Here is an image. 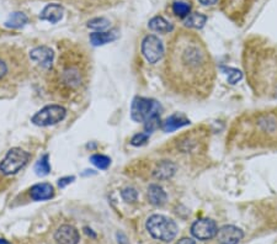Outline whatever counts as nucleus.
Masks as SVG:
<instances>
[{
	"instance_id": "obj_1",
	"label": "nucleus",
	"mask_w": 277,
	"mask_h": 244,
	"mask_svg": "<svg viewBox=\"0 0 277 244\" xmlns=\"http://www.w3.org/2000/svg\"><path fill=\"white\" fill-rule=\"evenodd\" d=\"M165 75L180 94L207 97L215 81V65L205 42L190 31L176 33L168 47Z\"/></svg>"
},
{
	"instance_id": "obj_2",
	"label": "nucleus",
	"mask_w": 277,
	"mask_h": 244,
	"mask_svg": "<svg viewBox=\"0 0 277 244\" xmlns=\"http://www.w3.org/2000/svg\"><path fill=\"white\" fill-rule=\"evenodd\" d=\"M229 142L240 149L277 147V109L240 117L231 129Z\"/></svg>"
},
{
	"instance_id": "obj_3",
	"label": "nucleus",
	"mask_w": 277,
	"mask_h": 244,
	"mask_svg": "<svg viewBox=\"0 0 277 244\" xmlns=\"http://www.w3.org/2000/svg\"><path fill=\"white\" fill-rule=\"evenodd\" d=\"M57 83L61 88L65 90L68 94L79 90L84 83L85 70L81 56L74 53H67L60 57L58 65L56 67Z\"/></svg>"
},
{
	"instance_id": "obj_4",
	"label": "nucleus",
	"mask_w": 277,
	"mask_h": 244,
	"mask_svg": "<svg viewBox=\"0 0 277 244\" xmlns=\"http://www.w3.org/2000/svg\"><path fill=\"white\" fill-rule=\"evenodd\" d=\"M147 231L153 238L162 242L174 241L179 232L178 225L164 215H153L145 223Z\"/></svg>"
},
{
	"instance_id": "obj_5",
	"label": "nucleus",
	"mask_w": 277,
	"mask_h": 244,
	"mask_svg": "<svg viewBox=\"0 0 277 244\" xmlns=\"http://www.w3.org/2000/svg\"><path fill=\"white\" fill-rule=\"evenodd\" d=\"M29 159H30V153L25 152L21 148H11L0 163V172L4 175L16 174L26 165Z\"/></svg>"
},
{
	"instance_id": "obj_6",
	"label": "nucleus",
	"mask_w": 277,
	"mask_h": 244,
	"mask_svg": "<svg viewBox=\"0 0 277 244\" xmlns=\"http://www.w3.org/2000/svg\"><path fill=\"white\" fill-rule=\"evenodd\" d=\"M65 116H67V110L63 106H61V105H47L32 116L31 122L40 127L52 126V125H56L64 120Z\"/></svg>"
},
{
	"instance_id": "obj_7",
	"label": "nucleus",
	"mask_w": 277,
	"mask_h": 244,
	"mask_svg": "<svg viewBox=\"0 0 277 244\" xmlns=\"http://www.w3.org/2000/svg\"><path fill=\"white\" fill-rule=\"evenodd\" d=\"M160 105L153 99L137 97L133 99L131 106V117L136 122H145L149 117L159 114Z\"/></svg>"
},
{
	"instance_id": "obj_8",
	"label": "nucleus",
	"mask_w": 277,
	"mask_h": 244,
	"mask_svg": "<svg viewBox=\"0 0 277 244\" xmlns=\"http://www.w3.org/2000/svg\"><path fill=\"white\" fill-rule=\"evenodd\" d=\"M142 53L144 58L152 65L159 62L165 53L163 42L154 35L145 36L142 42Z\"/></svg>"
},
{
	"instance_id": "obj_9",
	"label": "nucleus",
	"mask_w": 277,
	"mask_h": 244,
	"mask_svg": "<svg viewBox=\"0 0 277 244\" xmlns=\"http://www.w3.org/2000/svg\"><path fill=\"white\" fill-rule=\"evenodd\" d=\"M218 228L217 225L211 218H201L195 221L191 226V233L195 238L200 241H208L217 236Z\"/></svg>"
},
{
	"instance_id": "obj_10",
	"label": "nucleus",
	"mask_w": 277,
	"mask_h": 244,
	"mask_svg": "<svg viewBox=\"0 0 277 244\" xmlns=\"http://www.w3.org/2000/svg\"><path fill=\"white\" fill-rule=\"evenodd\" d=\"M215 237L219 244H238L244 237V232L235 226L226 225L218 229Z\"/></svg>"
},
{
	"instance_id": "obj_11",
	"label": "nucleus",
	"mask_w": 277,
	"mask_h": 244,
	"mask_svg": "<svg viewBox=\"0 0 277 244\" xmlns=\"http://www.w3.org/2000/svg\"><path fill=\"white\" fill-rule=\"evenodd\" d=\"M54 239L60 244H78L80 241V236L76 227L70 225H63L56 231Z\"/></svg>"
},
{
	"instance_id": "obj_12",
	"label": "nucleus",
	"mask_w": 277,
	"mask_h": 244,
	"mask_svg": "<svg viewBox=\"0 0 277 244\" xmlns=\"http://www.w3.org/2000/svg\"><path fill=\"white\" fill-rule=\"evenodd\" d=\"M30 58L43 68H51L54 59V52L47 46H40L30 52Z\"/></svg>"
},
{
	"instance_id": "obj_13",
	"label": "nucleus",
	"mask_w": 277,
	"mask_h": 244,
	"mask_svg": "<svg viewBox=\"0 0 277 244\" xmlns=\"http://www.w3.org/2000/svg\"><path fill=\"white\" fill-rule=\"evenodd\" d=\"M30 196L33 201H45L53 197L54 189L48 182H41L30 189Z\"/></svg>"
},
{
	"instance_id": "obj_14",
	"label": "nucleus",
	"mask_w": 277,
	"mask_h": 244,
	"mask_svg": "<svg viewBox=\"0 0 277 244\" xmlns=\"http://www.w3.org/2000/svg\"><path fill=\"white\" fill-rule=\"evenodd\" d=\"M63 13H64L63 6H61L60 4H49L42 10L40 19L43 20V21L51 22V24H57V22L62 20Z\"/></svg>"
},
{
	"instance_id": "obj_15",
	"label": "nucleus",
	"mask_w": 277,
	"mask_h": 244,
	"mask_svg": "<svg viewBox=\"0 0 277 244\" xmlns=\"http://www.w3.org/2000/svg\"><path fill=\"white\" fill-rule=\"evenodd\" d=\"M190 125V120L187 117H185L181 114H174L170 117H168L167 120L163 122L162 129L164 132H172L176 131V130L181 129L184 126H187Z\"/></svg>"
},
{
	"instance_id": "obj_16",
	"label": "nucleus",
	"mask_w": 277,
	"mask_h": 244,
	"mask_svg": "<svg viewBox=\"0 0 277 244\" xmlns=\"http://www.w3.org/2000/svg\"><path fill=\"white\" fill-rule=\"evenodd\" d=\"M119 38V33L116 30L112 31H97L90 35V42L92 46H104L106 43L113 42Z\"/></svg>"
},
{
	"instance_id": "obj_17",
	"label": "nucleus",
	"mask_w": 277,
	"mask_h": 244,
	"mask_svg": "<svg viewBox=\"0 0 277 244\" xmlns=\"http://www.w3.org/2000/svg\"><path fill=\"white\" fill-rule=\"evenodd\" d=\"M148 199L149 202L154 206H163L167 202V193L162 186L156 185V184H152L148 188Z\"/></svg>"
},
{
	"instance_id": "obj_18",
	"label": "nucleus",
	"mask_w": 277,
	"mask_h": 244,
	"mask_svg": "<svg viewBox=\"0 0 277 244\" xmlns=\"http://www.w3.org/2000/svg\"><path fill=\"white\" fill-rule=\"evenodd\" d=\"M176 172V165L171 162H163V163L159 164V166L154 170L153 175L155 179L160 180H167L170 179L172 175Z\"/></svg>"
},
{
	"instance_id": "obj_19",
	"label": "nucleus",
	"mask_w": 277,
	"mask_h": 244,
	"mask_svg": "<svg viewBox=\"0 0 277 244\" xmlns=\"http://www.w3.org/2000/svg\"><path fill=\"white\" fill-rule=\"evenodd\" d=\"M149 29L159 33H169L174 30V26L163 16H155L149 21Z\"/></svg>"
},
{
	"instance_id": "obj_20",
	"label": "nucleus",
	"mask_w": 277,
	"mask_h": 244,
	"mask_svg": "<svg viewBox=\"0 0 277 244\" xmlns=\"http://www.w3.org/2000/svg\"><path fill=\"white\" fill-rule=\"evenodd\" d=\"M27 21H29V19L24 13L16 11L9 16V19L5 22V26L11 27V29H20V27H24L27 24Z\"/></svg>"
},
{
	"instance_id": "obj_21",
	"label": "nucleus",
	"mask_w": 277,
	"mask_h": 244,
	"mask_svg": "<svg viewBox=\"0 0 277 244\" xmlns=\"http://www.w3.org/2000/svg\"><path fill=\"white\" fill-rule=\"evenodd\" d=\"M206 21H207V16L203 15V14L194 13L190 14L185 19V25L187 27H191V29H202L205 26Z\"/></svg>"
},
{
	"instance_id": "obj_22",
	"label": "nucleus",
	"mask_w": 277,
	"mask_h": 244,
	"mask_svg": "<svg viewBox=\"0 0 277 244\" xmlns=\"http://www.w3.org/2000/svg\"><path fill=\"white\" fill-rule=\"evenodd\" d=\"M190 11H191V5L183 0L174 1L172 4V13L181 19H186L190 15Z\"/></svg>"
},
{
	"instance_id": "obj_23",
	"label": "nucleus",
	"mask_w": 277,
	"mask_h": 244,
	"mask_svg": "<svg viewBox=\"0 0 277 244\" xmlns=\"http://www.w3.org/2000/svg\"><path fill=\"white\" fill-rule=\"evenodd\" d=\"M35 172L38 177H45L51 172V165L48 162V154H43L35 165Z\"/></svg>"
},
{
	"instance_id": "obj_24",
	"label": "nucleus",
	"mask_w": 277,
	"mask_h": 244,
	"mask_svg": "<svg viewBox=\"0 0 277 244\" xmlns=\"http://www.w3.org/2000/svg\"><path fill=\"white\" fill-rule=\"evenodd\" d=\"M90 162H92L96 168L103 170L108 169L111 164V159L108 158V157L103 156V154H94V156H92V158H90Z\"/></svg>"
},
{
	"instance_id": "obj_25",
	"label": "nucleus",
	"mask_w": 277,
	"mask_h": 244,
	"mask_svg": "<svg viewBox=\"0 0 277 244\" xmlns=\"http://www.w3.org/2000/svg\"><path fill=\"white\" fill-rule=\"evenodd\" d=\"M8 53H0V83L5 81V78L10 74V65H9Z\"/></svg>"
},
{
	"instance_id": "obj_26",
	"label": "nucleus",
	"mask_w": 277,
	"mask_h": 244,
	"mask_svg": "<svg viewBox=\"0 0 277 244\" xmlns=\"http://www.w3.org/2000/svg\"><path fill=\"white\" fill-rule=\"evenodd\" d=\"M110 26V21L105 17H95V19L90 20L88 22V27L92 30H96V31H104L105 29Z\"/></svg>"
},
{
	"instance_id": "obj_27",
	"label": "nucleus",
	"mask_w": 277,
	"mask_h": 244,
	"mask_svg": "<svg viewBox=\"0 0 277 244\" xmlns=\"http://www.w3.org/2000/svg\"><path fill=\"white\" fill-rule=\"evenodd\" d=\"M159 127H160V115L159 114L153 115L144 122V129L147 133H152V132L155 131Z\"/></svg>"
},
{
	"instance_id": "obj_28",
	"label": "nucleus",
	"mask_w": 277,
	"mask_h": 244,
	"mask_svg": "<svg viewBox=\"0 0 277 244\" xmlns=\"http://www.w3.org/2000/svg\"><path fill=\"white\" fill-rule=\"evenodd\" d=\"M121 196H122V199L124 200L126 202H136L137 201V199H138V193H137V190H136L135 188H126V189H123V190L121 191Z\"/></svg>"
},
{
	"instance_id": "obj_29",
	"label": "nucleus",
	"mask_w": 277,
	"mask_h": 244,
	"mask_svg": "<svg viewBox=\"0 0 277 244\" xmlns=\"http://www.w3.org/2000/svg\"><path fill=\"white\" fill-rule=\"evenodd\" d=\"M148 140H149V133H138L132 137L131 145L136 146V147H139V146H143L148 142Z\"/></svg>"
},
{
	"instance_id": "obj_30",
	"label": "nucleus",
	"mask_w": 277,
	"mask_h": 244,
	"mask_svg": "<svg viewBox=\"0 0 277 244\" xmlns=\"http://www.w3.org/2000/svg\"><path fill=\"white\" fill-rule=\"evenodd\" d=\"M227 72H228L227 74H228L229 83L235 84L238 81H240V79H242V73H240L238 69H234V68H228V69H227Z\"/></svg>"
},
{
	"instance_id": "obj_31",
	"label": "nucleus",
	"mask_w": 277,
	"mask_h": 244,
	"mask_svg": "<svg viewBox=\"0 0 277 244\" xmlns=\"http://www.w3.org/2000/svg\"><path fill=\"white\" fill-rule=\"evenodd\" d=\"M74 180H76V177H64L62 178V179L58 180V186H60L61 189L65 188V186L69 185L70 182H73Z\"/></svg>"
},
{
	"instance_id": "obj_32",
	"label": "nucleus",
	"mask_w": 277,
	"mask_h": 244,
	"mask_svg": "<svg viewBox=\"0 0 277 244\" xmlns=\"http://www.w3.org/2000/svg\"><path fill=\"white\" fill-rule=\"evenodd\" d=\"M178 244H196L192 238H183L178 242Z\"/></svg>"
},
{
	"instance_id": "obj_33",
	"label": "nucleus",
	"mask_w": 277,
	"mask_h": 244,
	"mask_svg": "<svg viewBox=\"0 0 277 244\" xmlns=\"http://www.w3.org/2000/svg\"><path fill=\"white\" fill-rule=\"evenodd\" d=\"M200 3L203 4V5H215L218 0H199Z\"/></svg>"
},
{
	"instance_id": "obj_34",
	"label": "nucleus",
	"mask_w": 277,
	"mask_h": 244,
	"mask_svg": "<svg viewBox=\"0 0 277 244\" xmlns=\"http://www.w3.org/2000/svg\"><path fill=\"white\" fill-rule=\"evenodd\" d=\"M0 244H9V243L5 241V239H1V238H0Z\"/></svg>"
}]
</instances>
